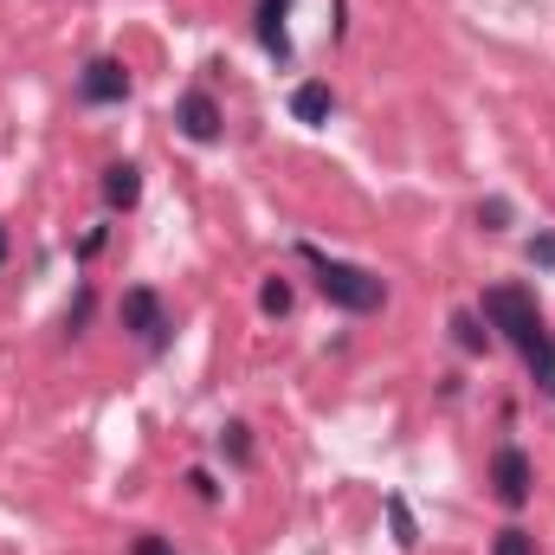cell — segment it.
Here are the masks:
<instances>
[{
	"label": "cell",
	"mask_w": 555,
	"mask_h": 555,
	"mask_svg": "<svg viewBox=\"0 0 555 555\" xmlns=\"http://www.w3.org/2000/svg\"><path fill=\"white\" fill-rule=\"evenodd\" d=\"M485 323L504 330V343L530 362V382L555 401V330L543 323L537 297L517 291V284H491V291H485Z\"/></svg>",
	"instance_id": "obj_1"
},
{
	"label": "cell",
	"mask_w": 555,
	"mask_h": 555,
	"mask_svg": "<svg viewBox=\"0 0 555 555\" xmlns=\"http://www.w3.org/2000/svg\"><path fill=\"white\" fill-rule=\"evenodd\" d=\"M304 259L317 266V291H323L336 310H349V317H369V310H382V304H388V284L369 272V266H349V259H323L317 246H304Z\"/></svg>",
	"instance_id": "obj_2"
},
{
	"label": "cell",
	"mask_w": 555,
	"mask_h": 555,
	"mask_svg": "<svg viewBox=\"0 0 555 555\" xmlns=\"http://www.w3.org/2000/svg\"><path fill=\"white\" fill-rule=\"evenodd\" d=\"M491 491H498L504 511H524V504L537 498V465H530L524 446H504V452L491 459Z\"/></svg>",
	"instance_id": "obj_3"
},
{
	"label": "cell",
	"mask_w": 555,
	"mask_h": 555,
	"mask_svg": "<svg viewBox=\"0 0 555 555\" xmlns=\"http://www.w3.org/2000/svg\"><path fill=\"white\" fill-rule=\"evenodd\" d=\"M117 323H124L130 336H142V343H162V336H168V310H162V297H155L149 284H137V291L117 297Z\"/></svg>",
	"instance_id": "obj_4"
},
{
	"label": "cell",
	"mask_w": 555,
	"mask_h": 555,
	"mask_svg": "<svg viewBox=\"0 0 555 555\" xmlns=\"http://www.w3.org/2000/svg\"><path fill=\"white\" fill-rule=\"evenodd\" d=\"M78 98H85V104H124V98H130V72H124L117 59H91V65L78 72Z\"/></svg>",
	"instance_id": "obj_5"
},
{
	"label": "cell",
	"mask_w": 555,
	"mask_h": 555,
	"mask_svg": "<svg viewBox=\"0 0 555 555\" xmlns=\"http://www.w3.org/2000/svg\"><path fill=\"white\" fill-rule=\"evenodd\" d=\"M175 124H181V137L188 142H214L220 137V104H214L207 91H188L181 111H175Z\"/></svg>",
	"instance_id": "obj_6"
},
{
	"label": "cell",
	"mask_w": 555,
	"mask_h": 555,
	"mask_svg": "<svg viewBox=\"0 0 555 555\" xmlns=\"http://www.w3.org/2000/svg\"><path fill=\"white\" fill-rule=\"evenodd\" d=\"M284 13H291V0H259V46L272 52V59H291V33H284Z\"/></svg>",
	"instance_id": "obj_7"
},
{
	"label": "cell",
	"mask_w": 555,
	"mask_h": 555,
	"mask_svg": "<svg viewBox=\"0 0 555 555\" xmlns=\"http://www.w3.org/2000/svg\"><path fill=\"white\" fill-rule=\"evenodd\" d=\"M330 111H336L330 85H317V78H310V85H297V91H291V117H297V124H330Z\"/></svg>",
	"instance_id": "obj_8"
},
{
	"label": "cell",
	"mask_w": 555,
	"mask_h": 555,
	"mask_svg": "<svg viewBox=\"0 0 555 555\" xmlns=\"http://www.w3.org/2000/svg\"><path fill=\"white\" fill-rule=\"evenodd\" d=\"M137 194H142V168L137 162L104 168V201H111V207H137Z\"/></svg>",
	"instance_id": "obj_9"
},
{
	"label": "cell",
	"mask_w": 555,
	"mask_h": 555,
	"mask_svg": "<svg viewBox=\"0 0 555 555\" xmlns=\"http://www.w3.org/2000/svg\"><path fill=\"white\" fill-rule=\"evenodd\" d=\"M452 343H459L465 356H485V349H491V330H485L472 310H459V317H452Z\"/></svg>",
	"instance_id": "obj_10"
},
{
	"label": "cell",
	"mask_w": 555,
	"mask_h": 555,
	"mask_svg": "<svg viewBox=\"0 0 555 555\" xmlns=\"http://www.w3.org/2000/svg\"><path fill=\"white\" fill-rule=\"evenodd\" d=\"M388 524H395V543H401V550H414V543H420V530H414V511H408L401 498H388Z\"/></svg>",
	"instance_id": "obj_11"
},
{
	"label": "cell",
	"mask_w": 555,
	"mask_h": 555,
	"mask_svg": "<svg viewBox=\"0 0 555 555\" xmlns=\"http://www.w3.org/2000/svg\"><path fill=\"white\" fill-rule=\"evenodd\" d=\"M259 310H266V317H284V310H291V284H284V278H266V284H259Z\"/></svg>",
	"instance_id": "obj_12"
},
{
	"label": "cell",
	"mask_w": 555,
	"mask_h": 555,
	"mask_svg": "<svg viewBox=\"0 0 555 555\" xmlns=\"http://www.w3.org/2000/svg\"><path fill=\"white\" fill-rule=\"evenodd\" d=\"M491 555H537V537L511 524V530H498V543H491Z\"/></svg>",
	"instance_id": "obj_13"
},
{
	"label": "cell",
	"mask_w": 555,
	"mask_h": 555,
	"mask_svg": "<svg viewBox=\"0 0 555 555\" xmlns=\"http://www.w3.org/2000/svg\"><path fill=\"white\" fill-rule=\"evenodd\" d=\"M220 446H227V459H233V465H253V433H246V426H227V433H220Z\"/></svg>",
	"instance_id": "obj_14"
},
{
	"label": "cell",
	"mask_w": 555,
	"mask_h": 555,
	"mask_svg": "<svg viewBox=\"0 0 555 555\" xmlns=\"http://www.w3.org/2000/svg\"><path fill=\"white\" fill-rule=\"evenodd\" d=\"M130 555H175V543H168V537H155V530H149V537H137V550Z\"/></svg>",
	"instance_id": "obj_15"
},
{
	"label": "cell",
	"mask_w": 555,
	"mask_h": 555,
	"mask_svg": "<svg viewBox=\"0 0 555 555\" xmlns=\"http://www.w3.org/2000/svg\"><path fill=\"white\" fill-rule=\"evenodd\" d=\"M478 220H485V227H504V220H511V207H504V201H485V207H478Z\"/></svg>",
	"instance_id": "obj_16"
},
{
	"label": "cell",
	"mask_w": 555,
	"mask_h": 555,
	"mask_svg": "<svg viewBox=\"0 0 555 555\" xmlns=\"http://www.w3.org/2000/svg\"><path fill=\"white\" fill-rule=\"evenodd\" d=\"M85 317H91V291H78V304H72V310H65V330H78V323H85Z\"/></svg>",
	"instance_id": "obj_17"
},
{
	"label": "cell",
	"mask_w": 555,
	"mask_h": 555,
	"mask_svg": "<svg viewBox=\"0 0 555 555\" xmlns=\"http://www.w3.org/2000/svg\"><path fill=\"white\" fill-rule=\"evenodd\" d=\"M188 485H194V498H207V504H214V491H220V485H214L207 472H188Z\"/></svg>",
	"instance_id": "obj_18"
},
{
	"label": "cell",
	"mask_w": 555,
	"mask_h": 555,
	"mask_svg": "<svg viewBox=\"0 0 555 555\" xmlns=\"http://www.w3.org/2000/svg\"><path fill=\"white\" fill-rule=\"evenodd\" d=\"M530 259H537V266H555V240H537V246H530Z\"/></svg>",
	"instance_id": "obj_19"
},
{
	"label": "cell",
	"mask_w": 555,
	"mask_h": 555,
	"mask_svg": "<svg viewBox=\"0 0 555 555\" xmlns=\"http://www.w3.org/2000/svg\"><path fill=\"white\" fill-rule=\"evenodd\" d=\"M0 266H7V227H0Z\"/></svg>",
	"instance_id": "obj_20"
}]
</instances>
